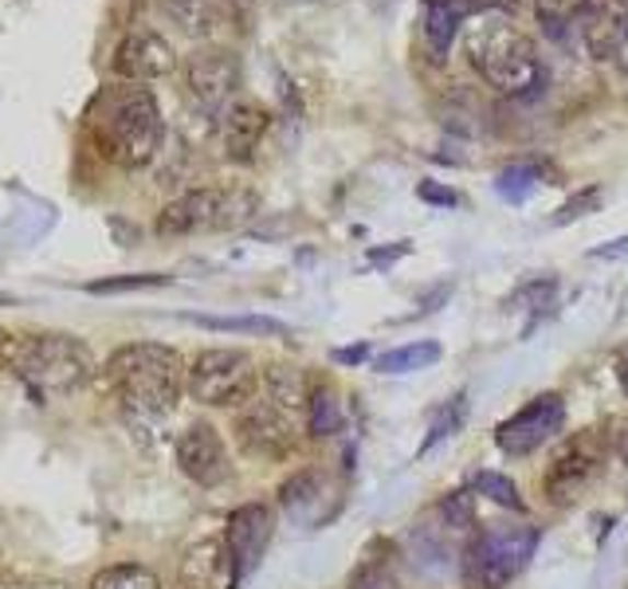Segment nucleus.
<instances>
[{
	"instance_id": "37",
	"label": "nucleus",
	"mask_w": 628,
	"mask_h": 589,
	"mask_svg": "<svg viewBox=\"0 0 628 589\" xmlns=\"http://www.w3.org/2000/svg\"><path fill=\"white\" fill-rule=\"evenodd\" d=\"M566 4H570V0H530V9H535L538 16H562Z\"/></svg>"
},
{
	"instance_id": "26",
	"label": "nucleus",
	"mask_w": 628,
	"mask_h": 589,
	"mask_svg": "<svg viewBox=\"0 0 628 589\" xmlns=\"http://www.w3.org/2000/svg\"><path fill=\"white\" fill-rule=\"evenodd\" d=\"M173 275L161 272H141V275H111V280H91L87 295H126V291H146V287H165Z\"/></svg>"
},
{
	"instance_id": "15",
	"label": "nucleus",
	"mask_w": 628,
	"mask_h": 589,
	"mask_svg": "<svg viewBox=\"0 0 628 589\" xmlns=\"http://www.w3.org/2000/svg\"><path fill=\"white\" fill-rule=\"evenodd\" d=\"M272 126V114L267 106L255 103V99H232V103L220 111V154L228 161H252L260 150L263 134Z\"/></svg>"
},
{
	"instance_id": "8",
	"label": "nucleus",
	"mask_w": 628,
	"mask_h": 589,
	"mask_svg": "<svg viewBox=\"0 0 628 589\" xmlns=\"http://www.w3.org/2000/svg\"><path fill=\"white\" fill-rule=\"evenodd\" d=\"M605 456H609V440L601 429H585V432H573L558 444L553 452L550 468H546V499L558 507L573 503V499L582 496L585 487L601 476L605 468Z\"/></svg>"
},
{
	"instance_id": "38",
	"label": "nucleus",
	"mask_w": 628,
	"mask_h": 589,
	"mask_svg": "<svg viewBox=\"0 0 628 589\" xmlns=\"http://www.w3.org/2000/svg\"><path fill=\"white\" fill-rule=\"evenodd\" d=\"M397 256H409V243H397V248H385V252H369V263H389Z\"/></svg>"
},
{
	"instance_id": "21",
	"label": "nucleus",
	"mask_w": 628,
	"mask_h": 589,
	"mask_svg": "<svg viewBox=\"0 0 628 589\" xmlns=\"http://www.w3.org/2000/svg\"><path fill=\"white\" fill-rule=\"evenodd\" d=\"M307 429L310 437H334L342 429V401L330 385H319L310 389V401H307Z\"/></svg>"
},
{
	"instance_id": "18",
	"label": "nucleus",
	"mask_w": 628,
	"mask_h": 589,
	"mask_svg": "<svg viewBox=\"0 0 628 589\" xmlns=\"http://www.w3.org/2000/svg\"><path fill=\"white\" fill-rule=\"evenodd\" d=\"M263 401H272L283 417L299 421L310 401L302 370H295V365H267V370H263Z\"/></svg>"
},
{
	"instance_id": "31",
	"label": "nucleus",
	"mask_w": 628,
	"mask_h": 589,
	"mask_svg": "<svg viewBox=\"0 0 628 589\" xmlns=\"http://www.w3.org/2000/svg\"><path fill=\"white\" fill-rule=\"evenodd\" d=\"M553 291H558L553 280H530L523 291H518V303H526L530 310H546L553 303Z\"/></svg>"
},
{
	"instance_id": "42",
	"label": "nucleus",
	"mask_w": 628,
	"mask_h": 589,
	"mask_svg": "<svg viewBox=\"0 0 628 589\" xmlns=\"http://www.w3.org/2000/svg\"><path fill=\"white\" fill-rule=\"evenodd\" d=\"M0 307H12V295H0Z\"/></svg>"
},
{
	"instance_id": "3",
	"label": "nucleus",
	"mask_w": 628,
	"mask_h": 589,
	"mask_svg": "<svg viewBox=\"0 0 628 589\" xmlns=\"http://www.w3.org/2000/svg\"><path fill=\"white\" fill-rule=\"evenodd\" d=\"M464 52H468L471 71L499 94L523 99L543 83V56L535 39L523 36L503 12H483L471 20L464 32Z\"/></svg>"
},
{
	"instance_id": "28",
	"label": "nucleus",
	"mask_w": 628,
	"mask_h": 589,
	"mask_svg": "<svg viewBox=\"0 0 628 589\" xmlns=\"http://www.w3.org/2000/svg\"><path fill=\"white\" fill-rule=\"evenodd\" d=\"M476 487H479V496L491 499V503L503 507V511H523V496H518V487L511 484L503 472H479Z\"/></svg>"
},
{
	"instance_id": "43",
	"label": "nucleus",
	"mask_w": 628,
	"mask_h": 589,
	"mask_svg": "<svg viewBox=\"0 0 628 589\" xmlns=\"http://www.w3.org/2000/svg\"><path fill=\"white\" fill-rule=\"evenodd\" d=\"M0 589H20V586H9V581H0Z\"/></svg>"
},
{
	"instance_id": "32",
	"label": "nucleus",
	"mask_w": 628,
	"mask_h": 589,
	"mask_svg": "<svg viewBox=\"0 0 628 589\" xmlns=\"http://www.w3.org/2000/svg\"><path fill=\"white\" fill-rule=\"evenodd\" d=\"M416 196H421V201H429V205H441V208L460 205V196L452 193V189L436 185V181H421V185H416Z\"/></svg>"
},
{
	"instance_id": "12",
	"label": "nucleus",
	"mask_w": 628,
	"mask_h": 589,
	"mask_svg": "<svg viewBox=\"0 0 628 589\" xmlns=\"http://www.w3.org/2000/svg\"><path fill=\"white\" fill-rule=\"evenodd\" d=\"M566 421V401L558 393H543L535 401L518 409L515 417H506L495 429V444L506 452V456H530L546 444V440L558 437Z\"/></svg>"
},
{
	"instance_id": "19",
	"label": "nucleus",
	"mask_w": 628,
	"mask_h": 589,
	"mask_svg": "<svg viewBox=\"0 0 628 589\" xmlns=\"http://www.w3.org/2000/svg\"><path fill=\"white\" fill-rule=\"evenodd\" d=\"M421 32H424V47H429V59L432 64H444L452 44H456V32H460V12L452 9L448 0H424Z\"/></svg>"
},
{
	"instance_id": "4",
	"label": "nucleus",
	"mask_w": 628,
	"mask_h": 589,
	"mask_svg": "<svg viewBox=\"0 0 628 589\" xmlns=\"http://www.w3.org/2000/svg\"><path fill=\"white\" fill-rule=\"evenodd\" d=\"M12 374L20 382H28L36 393H67L79 389L94 374V358L79 338L36 335V338H20V354Z\"/></svg>"
},
{
	"instance_id": "13",
	"label": "nucleus",
	"mask_w": 628,
	"mask_h": 589,
	"mask_svg": "<svg viewBox=\"0 0 628 589\" xmlns=\"http://www.w3.org/2000/svg\"><path fill=\"white\" fill-rule=\"evenodd\" d=\"M570 29L582 39L585 56L609 64L628 32V4L625 0H578Z\"/></svg>"
},
{
	"instance_id": "17",
	"label": "nucleus",
	"mask_w": 628,
	"mask_h": 589,
	"mask_svg": "<svg viewBox=\"0 0 628 589\" xmlns=\"http://www.w3.org/2000/svg\"><path fill=\"white\" fill-rule=\"evenodd\" d=\"M178 574L185 589H236V581H240L225 534L220 539H201V543L189 546L181 554Z\"/></svg>"
},
{
	"instance_id": "30",
	"label": "nucleus",
	"mask_w": 628,
	"mask_h": 589,
	"mask_svg": "<svg viewBox=\"0 0 628 589\" xmlns=\"http://www.w3.org/2000/svg\"><path fill=\"white\" fill-rule=\"evenodd\" d=\"M601 205V193L597 189H590V193H578L573 201H566L562 208H558V216H553V225H573L578 216H585V213H593V208Z\"/></svg>"
},
{
	"instance_id": "33",
	"label": "nucleus",
	"mask_w": 628,
	"mask_h": 589,
	"mask_svg": "<svg viewBox=\"0 0 628 589\" xmlns=\"http://www.w3.org/2000/svg\"><path fill=\"white\" fill-rule=\"evenodd\" d=\"M605 440H609V452L620 460L628 468V417H620L617 424H613V432H605Z\"/></svg>"
},
{
	"instance_id": "11",
	"label": "nucleus",
	"mask_w": 628,
	"mask_h": 589,
	"mask_svg": "<svg viewBox=\"0 0 628 589\" xmlns=\"http://www.w3.org/2000/svg\"><path fill=\"white\" fill-rule=\"evenodd\" d=\"M111 71L123 83H158L178 71V47L158 29H130L111 56Z\"/></svg>"
},
{
	"instance_id": "29",
	"label": "nucleus",
	"mask_w": 628,
	"mask_h": 589,
	"mask_svg": "<svg viewBox=\"0 0 628 589\" xmlns=\"http://www.w3.org/2000/svg\"><path fill=\"white\" fill-rule=\"evenodd\" d=\"M441 523L448 531H468L476 523V499H471V491H452V496L441 499Z\"/></svg>"
},
{
	"instance_id": "16",
	"label": "nucleus",
	"mask_w": 628,
	"mask_h": 589,
	"mask_svg": "<svg viewBox=\"0 0 628 589\" xmlns=\"http://www.w3.org/2000/svg\"><path fill=\"white\" fill-rule=\"evenodd\" d=\"M225 543H228V554H232V562H236V574L248 578V574L260 566L267 543H272V511H267L263 503L236 507V511L228 514Z\"/></svg>"
},
{
	"instance_id": "20",
	"label": "nucleus",
	"mask_w": 628,
	"mask_h": 589,
	"mask_svg": "<svg viewBox=\"0 0 628 589\" xmlns=\"http://www.w3.org/2000/svg\"><path fill=\"white\" fill-rule=\"evenodd\" d=\"M193 327L205 330H225V335H287L279 318L267 315H232V318H216V315H181Z\"/></svg>"
},
{
	"instance_id": "9",
	"label": "nucleus",
	"mask_w": 628,
	"mask_h": 589,
	"mask_svg": "<svg viewBox=\"0 0 628 589\" xmlns=\"http://www.w3.org/2000/svg\"><path fill=\"white\" fill-rule=\"evenodd\" d=\"M240 79H244V67L228 47H197L181 59V94L197 111L220 114L240 91Z\"/></svg>"
},
{
	"instance_id": "23",
	"label": "nucleus",
	"mask_w": 628,
	"mask_h": 589,
	"mask_svg": "<svg viewBox=\"0 0 628 589\" xmlns=\"http://www.w3.org/2000/svg\"><path fill=\"white\" fill-rule=\"evenodd\" d=\"M319 499H322V476L315 468L295 472V476L279 487V503L292 514H307V507L319 503Z\"/></svg>"
},
{
	"instance_id": "5",
	"label": "nucleus",
	"mask_w": 628,
	"mask_h": 589,
	"mask_svg": "<svg viewBox=\"0 0 628 589\" xmlns=\"http://www.w3.org/2000/svg\"><path fill=\"white\" fill-rule=\"evenodd\" d=\"M538 546L535 526H488L468 543L460 562L468 589H503L523 570Z\"/></svg>"
},
{
	"instance_id": "40",
	"label": "nucleus",
	"mask_w": 628,
	"mask_h": 589,
	"mask_svg": "<svg viewBox=\"0 0 628 589\" xmlns=\"http://www.w3.org/2000/svg\"><path fill=\"white\" fill-rule=\"evenodd\" d=\"M613 64H617V71L628 79V32H625V39H620V47H617V56H613Z\"/></svg>"
},
{
	"instance_id": "14",
	"label": "nucleus",
	"mask_w": 628,
	"mask_h": 589,
	"mask_svg": "<svg viewBox=\"0 0 628 589\" xmlns=\"http://www.w3.org/2000/svg\"><path fill=\"white\" fill-rule=\"evenodd\" d=\"M178 468L197 487H220L228 479V472H232L225 437L208 421L189 424L178 437Z\"/></svg>"
},
{
	"instance_id": "34",
	"label": "nucleus",
	"mask_w": 628,
	"mask_h": 589,
	"mask_svg": "<svg viewBox=\"0 0 628 589\" xmlns=\"http://www.w3.org/2000/svg\"><path fill=\"white\" fill-rule=\"evenodd\" d=\"M452 9L460 12V16H483L491 9H506V0H448Z\"/></svg>"
},
{
	"instance_id": "22",
	"label": "nucleus",
	"mask_w": 628,
	"mask_h": 589,
	"mask_svg": "<svg viewBox=\"0 0 628 589\" xmlns=\"http://www.w3.org/2000/svg\"><path fill=\"white\" fill-rule=\"evenodd\" d=\"M441 358L436 342H413V347H397L389 354L377 358V374H413V370H429Z\"/></svg>"
},
{
	"instance_id": "35",
	"label": "nucleus",
	"mask_w": 628,
	"mask_h": 589,
	"mask_svg": "<svg viewBox=\"0 0 628 589\" xmlns=\"http://www.w3.org/2000/svg\"><path fill=\"white\" fill-rule=\"evenodd\" d=\"M16 354H20V338H16V335H9V330L0 327V374L16 365Z\"/></svg>"
},
{
	"instance_id": "7",
	"label": "nucleus",
	"mask_w": 628,
	"mask_h": 589,
	"mask_svg": "<svg viewBox=\"0 0 628 589\" xmlns=\"http://www.w3.org/2000/svg\"><path fill=\"white\" fill-rule=\"evenodd\" d=\"M248 205H252L248 196H236L228 189H189L161 208L153 228H158V236H197L208 228H232L248 216Z\"/></svg>"
},
{
	"instance_id": "10",
	"label": "nucleus",
	"mask_w": 628,
	"mask_h": 589,
	"mask_svg": "<svg viewBox=\"0 0 628 589\" xmlns=\"http://www.w3.org/2000/svg\"><path fill=\"white\" fill-rule=\"evenodd\" d=\"M232 432H236L240 452L252 460H283L295 449V421L292 417H283L272 401L255 397V393L240 405Z\"/></svg>"
},
{
	"instance_id": "44",
	"label": "nucleus",
	"mask_w": 628,
	"mask_h": 589,
	"mask_svg": "<svg viewBox=\"0 0 628 589\" xmlns=\"http://www.w3.org/2000/svg\"><path fill=\"white\" fill-rule=\"evenodd\" d=\"M625 4H628V0H625Z\"/></svg>"
},
{
	"instance_id": "2",
	"label": "nucleus",
	"mask_w": 628,
	"mask_h": 589,
	"mask_svg": "<svg viewBox=\"0 0 628 589\" xmlns=\"http://www.w3.org/2000/svg\"><path fill=\"white\" fill-rule=\"evenodd\" d=\"M185 370L181 354L161 342H130L106 358V385L123 401L126 412L141 421H165L178 409L185 393Z\"/></svg>"
},
{
	"instance_id": "25",
	"label": "nucleus",
	"mask_w": 628,
	"mask_h": 589,
	"mask_svg": "<svg viewBox=\"0 0 628 589\" xmlns=\"http://www.w3.org/2000/svg\"><path fill=\"white\" fill-rule=\"evenodd\" d=\"M499 196L503 201H511V205H523V201H530L538 189V169L535 166H506L503 173H499L495 181Z\"/></svg>"
},
{
	"instance_id": "24",
	"label": "nucleus",
	"mask_w": 628,
	"mask_h": 589,
	"mask_svg": "<svg viewBox=\"0 0 628 589\" xmlns=\"http://www.w3.org/2000/svg\"><path fill=\"white\" fill-rule=\"evenodd\" d=\"M91 589H161V581L153 578L146 566H134V562H118V566H106V570L94 574Z\"/></svg>"
},
{
	"instance_id": "1",
	"label": "nucleus",
	"mask_w": 628,
	"mask_h": 589,
	"mask_svg": "<svg viewBox=\"0 0 628 589\" xmlns=\"http://www.w3.org/2000/svg\"><path fill=\"white\" fill-rule=\"evenodd\" d=\"M94 150L118 169H146L161 154L165 118H161L158 94L141 83H118L94 94L87 111Z\"/></svg>"
},
{
	"instance_id": "36",
	"label": "nucleus",
	"mask_w": 628,
	"mask_h": 589,
	"mask_svg": "<svg viewBox=\"0 0 628 589\" xmlns=\"http://www.w3.org/2000/svg\"><path fill=\"white\" fill-rule=\"evenodd\" d=\"M369 358V347L366 342H357V347H342V350H334V362L338 365H362Z\"/></svg>"
},
{
	"instance_id": "27",
	"label": "nucleus",
	"mask_w": 628,
	"mask_h": 589,
	"mask_svg": "<svg viewBox=\"0 0 628 589\" xmlns=\"http://www.w3.org/2000/svg\"><path fill=\"white\" fill-rule=\"evenodd\" d=\"M464 417H468V401H464V397H452V401L436 412V421L429 424V437H424V444H421V456H429V452L436 449L441 440H448L452 432H460Z\"/></svg>"
},
{
	"instance_id": "39",
	"label": "nucleus",
	"mask_w": 628,
	"mask_h": 589,
	"mask_svg": "<svg viewBox=\"0 0 628 589\" xmlns=\"http://www.w3.org/2000/svg\"><path fill=\"white\" fill-rule=\"evenodd\" d=\"M354 589H385V578L377 570H366L362 578L354 581Z\"/></svg>"
},
{
	"instance_id": "6",
	"label": "nucleus",
	"mask_w": 628,
	"mask_h": 589,
	"mask_svg": "<svg viewBox=\"0 0 628 589\" xmlns=\"http://www.w3.org/2000/svg\"><path fill=\"white\" fill-rule=\"evenodd\" d=\"M260 385V370H255L248 350L216 347L201 350L185 370V393L193 401L213 405V409H228V405H244Z\"/></svg>"
},
{
	"instance_id": "41",
	"label": "nucleus",
	"mask_w": 628,
	"mask_h": 589,
	"mask_svg": "<svg viewBox=\"0 0 628 589\" xmlns=\"http://www.w3.org/2000/svg\"><path fill=\"white\" fill-rule=\"evenodd\" d=\"M617 377H620V385H625V393H628V347L620 350V362H617Z\"/></svg>"
}]
</instances>
